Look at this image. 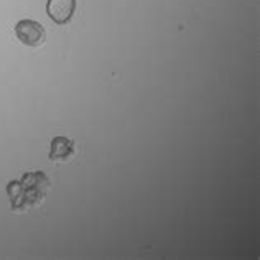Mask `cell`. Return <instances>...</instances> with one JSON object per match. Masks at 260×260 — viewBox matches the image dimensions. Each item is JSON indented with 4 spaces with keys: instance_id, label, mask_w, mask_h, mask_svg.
Instances as JSON below:
<instances>
[{
    "instance_id": "obj_1",
    "label": "cell",
    "mask_w": 260,
    "mask_h": 260,
    "mask_svg": "<svg viewBox=\"0 0 260 260\" xmlns=\"http://www.w3.org/2000/svg\"><path fill=\"white\" fill-rule=\"evenodd\" d=\"M15 33L20 42L28 46L43 45L46 38V33L42 23L35 22V20H22V22H18L15 26Z\"/></svg>"
},
{
    "instance_id": "obj_2",
    "label": "cell",
    "mask_w": 260,
    "mask_h": 260,
    "mask_svg": "<svg viewBox=\"0 0 260 260\" xmlns=\"http://www.w3.org/2000/svg\"><path fill=\"white\" fill-rule=\"evenodd\" d=\"M74 10H76V0H48L46 4V13L58 25L70 22Z\"/></svg>"
},
{
    "instance_id": "obj_3",
    "label": "cell",
    "mask_w": 260,
    "mask_h": 260,
    "mask_svg": "<svg viewBox=\"0 0 260 260\" xmlns=\"http://www.w3.org/2000/svg\"><path fill=\"white\" fill-rule=\"evenodd\" d=\"M73 152H74L73 140H68L64 137H56V139H53L51 150H50L51 160H66L68 156H71Z\"/></svg>"
}]
</instances>
